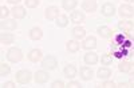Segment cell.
Wrapping results in <instances>:
<instances>
[{"label":"cell","mask_w":134,"mask_h":88,"mask_svg":"<svg viewBox=\"0 0 134 88\" xmlns=\"http://www.w3.org/2000/svg\"><path fill=\"white\" fill-rule=\"evenodd\" d=\"M7 60L9 63H19L23 60V52L18 47H12L7 51Z\"/></svg>","instance_id":"cell-1"},{"label":"cell","mask_w":134,"mask_h":88,"mask_svg":"<svg viewBox=\"0 0 134 88\" xmlns=\"http://www.w3.org/2000/svg\"><path fill=\"white\" fill-rule=\"evenodd\" d=\"M42 68L46 70V71H52L58 67V59L52 56V55H47L46 58L42 59Z\"/></svg>","instance_id":"cell-2"},{"label":"cell","mask_w":134,"mask_h":88,"mask_svg":"<svg viewBox=\"0 0 134 88\" xmlns=\"http://www.w3.org/2000/svg\"><path fill=\"white\" fill-rule=\"evenodd\" d=\"M15 78H16V81L19 84H28L32 79V73L28 70H20L16 72Z\"/></svg>","instance_id":"cell-3"},{"label":"cell","mask_w":134,"mask_h":88,"mask_svg":"<svg viewBox=\"0 0 134 88\" xmlns=\"http://www.w3.org/2000/svg\"><path fill=\"white\" fill-rule=\"evenodd\" d=\"M118 14L122 19H130L134 16V8L130 4H122L118 8Z\"/></svg>","instance_id":"cell-4"},{"label":"cell","mask_w":134,"mask_h":88,"mask_svg":"<svg viewBox=\"0 0 134 88\" xmlns=\"http://www.w3.org/2000/svg\"><path fill=\"white\" fill-rule=\"evenodd\" d=\"M115 12H117V9H115L113 3L107 2V3L102 4V7H100V14H102L105 17H113L115 15Z\"/></svg>","instance_id":"cell-5"},{"label":"cell","mask_w":134,"mask_h":88,"mask_svg":"<svg viewBox=\"0 0 134 88\" xmlns=\"http://www.w3.org/2000/svg\"><path fill=\"white\" fill-rule=\"evenodd\" d=\"M0 28L3 31H15L18 28V21L16 19H3V21H0Z\"/></svg>","instance_id":"cell-6"},{"label":"cell","mask_w":134,"mask_h":88,"mask_svg":"<svg viewBox=\"0 0 134 88\" xmlns=\"http://www.w3.org/2000/svg\"><path fill=\"white\" fill-rule=\"evenodd\" d=\"M59 8L55 7V5H51V7H47L44 9V17L47 20H57L59 17Z\"/></svg>","instance_id":"cell-7"},{"label":"cell","mask_w":134,"mask_h":88,"mask_svg":"<svg viewBox=\"0 0 134 88\" xmlns=\"http://www.w3.org/2000/svg\"><path fill=\"white\" fill-rule=\"evenodd\" d=\"M50 79V75L46 70H42V71H36L35 75H34V80H35L36 84H46Z\"/></svg>","instance_id":"cell-8"},{"label":"cell","mask_w":134,"mask_h":88,"mask_svg":"<svg viewBox=\"0 0 134 88\" xmlns=\"http://www.w3.org/2000/svg\"><path fill=\"white\" fill-rule=\"evenodd\" d=\"M82 48L86 51H93L97 48V37L95 36H87L82 41Z\"/></svg>","instance_id":"cell-9"},{"label":"cell","mask_w":134,"mask_h":88,"mask_svg":"<svg viewBox=\"0 0 134 88\" xmlns=\"http://www.w3.org/2000/svg\"><path fill=\"white\" fill-rule=\"evenodd\" d=\"M11 14H12L14 19L21 20V19H24L27 16V11H26L24 7H21V5H15L12 9H11Z\"/></svg>","instance_id":"cell-10"},{"label":"cell","mask_w":134,"mask_h":88,"mask_svg":"<svg viewBox=\"0 0 134 88\" xmlns=\"http://www.w3.org/2000/svg\"><path fill=\"white\" fill-rule=\"evenodd\" d=\"M27 59H28L31 63H38V61H40V60L43 59V53H42V51H40L39 48H34V49H31V51L28 52Z\"/></svg>","instance_id":"cell-11"},{"label":"cell","mask_w":134,"mask_h":88,"mask_svg":"<svg viewBox=\"0 0 134 88\" xmlns=\"http://www.w3.org/2000/svg\"><path fill=\"white\" fill-rule=\"evenodd\" d=\"M79 76H81L82 80L90 81V80L94 78V71L88 67V65H86V67H82V68L79 70Z\"/></svg>","instance_id":"cell-12"},{"label":"cell","mask_w":134,"mask_h":88,"mask_svg":"<svg viewBox=\"0 0 134 88\" xmlns=\"http://www.w3.org/2000/svg\"><path fill=\"white\" fill-rule=\"evenodd\" d=\"M97 32L99 34V36L103 37V39H110V37L114 36V31L111 29L110 27H107V26H99Z\"/></svg>","instance_id":"cell-13"},{"label":"cell","mask_w":134,"mask_h":88,"mask_svg":"<svg viewBox=\"0 0 134 88\" xmlns=\"http://www.w3.org/2000/svg\"><path fill=\"white\" fill-rule=\"evenodd\" d=\"M98 60H99L98 55L95 52H93V51H88L87 53H85V56H83V61L87 65H95L98 63Z\"/></svg>","instance_id":"cell-14"},{"label":"cell","mask_w":134,"mask_h":88,"mask_svg":"<svg viewBox=\"0 0 134 88\" xmlns=\"http://www.w3.org/2000/svg\"><path fill=\"white\" fill-rule=\"evenodd\" d=\"M81 7H82L83 11H86V12H90V14H91V12H95L97 8H98L95 0H83L82 4H81Z\"/></svg>","instance_id":"cell-15"},{"label":"cell","mask_w":134,"mask_h":88,"mask_svg":"<svg viewBox=\"0 0 134 88\" xmlns=\"http://www.w3.org/2000/svg\"><path fill=\"white\" fill-rule=\"evenodd\" d=\"M85 19H86V16H85V14L82 12V11H72L71 15H70V20L72 21L74 24H81V23H83Z\"/></svg>","instance_id":"cell-16"},{"label":"cell","mask_w":134,"mask_h":88,"mask_svg":"<svg viewBox=\"0 0 134 88\" xmlns=\"http://www.w3.org/2000/svg\"><path fill=\"white\" fill-rule=\"evenodd\" d=\"M76 73H78V71L75 68V65H72V64H67L66 67L63 68V75H64V78H67V79H74L76 76Z\"/></svg>","instance_id":"cell-17"},{"label":"cell","mask_w":134,"mask_h":88,"mask_svg":"<svg viewBox=\"0 0 134 88\" xmlns=\"http://www.w3.org/2000/svg\"><path fill=\"white\" fill-rule=\"evenodd\" d=\"M113 75V71L107 67H100L98 71H97V78L100 79V80H107L110 76Z\"/></svg>","instance_id":"cell-18"},{"label":"cell","mask_w":134,"mask_h":88,"mask_svg":"<svg viewBox=\"0 0 134 88\" xmlns=\"http://www.w3.org/2000/svg\"><path fill=\"white\" fill-rule=\"evenodd\" d=\"M133 28H134V23L130 21V20H122V21L118 23V29L126 32V34H130V32L133 31Z\"/></svg>","instance_id":"cell-19"},{"label":"cell","mask_w":134,"mask_h":88,"mask_svg":"<svg viewBox=\"0 0 134 88\" xmlns=\"http://www.w3.org/2000/svg\"><path fill=\"white\" fill-rule=\"evenodd\" d=\"M66 49L69 51L70 53H76L78 51L81 49V44L78 43L76 39H74V40H69V41L66 43Z\"/></svg>","instance_id":"cell-20"},{"label":"cell","mask_w":134,"mask_h":88,"mask_svg":"<svg viewBox=\"0 0 134 88\" xmlns=\"http://www.w3.org/2000/svg\"><path fill=\"white\" fill-rule=\"evenodd\" d=\"M28 36H30V39L34 40V41L40 40V39L43 37V31H42L39 27H32V28L30 29V32H28Z\"/></svg>","instance_id":"cell-21"},{"label":"cell","mask_w":134,"mask_h":88,"mask_svg":"<svg viewBox=\"0 0 134 88\" xmlns=\"http://www.w3.org/2000/svg\"><path fill=\"white\" fill-rule=\"evenodd\" d=\"M71 34H72L74 39H76V40H82V39H85V36H86V29H85L83 27H81V26H76V27L72 28Z\"/></svg>","instance_id":"cell-22"},{"label":"cell","mask_w":134,"mask_h":88,"mask_svg":"<svg viewBox=\"0 0 134 88\" xmlns=\"http://www.w3.org/2000/svg\"><path fill=\"white\" fill-rule=\"evenodd\" d=\"M15 41V35L11 32H2L0 34V43L2 44H12Z\"/></svg>","instance_id":"cell-23"},{"label":"cell","mask_w":134,"mask_h":88,"mask_svg":"<svg viewBox=\"0 0 134 88\" xmlns=\"http://www.w3.org/2000/svg\"><path fill=\"white\" fill-rule=\"evenodd\" d=\"M78 5V0H62V8L64 11H74Z\"/></svg>","instance_id":"cell-24"},{"label":"cell","mask_w":134,"mask_h":88,"mask_svg":"<svg viewBox=\"0 0 134 88\" xmlns=\"http://www.w3.org/2000/svg\"><path fill=\"white\" fill-rule=\"evenodd\" d=\"M55 24H57L58 28H66L69 26V17L66 15H60L57 20H55Z\"/></svg>","instance_id":"cell-25"},{"label":"cell","mask_w":134,"mask_h":88,"mask_svg":"<svg viewBox=\"0 0 134 88\" xmlns=\"http://www.w3.org/2000/svg\"><path fill=\"white\" fill-rule=\"evenodd\" d=\"M9 73H11V67L7 63L2 61L0 63V76H8Z\"/></svg>","instance_id":"cell-26"},{"label":"cell","mask_w":134,"mask_h":88,"mask_svg":"<svg viewBox=\"0 0 134 88\" xmlns=\"http://www.w3.org/2000/svg\"><path fill=\"white\" fill-rule=\"evenodd\" d=\"M100 63H102L103 65H110V64H113V56L111 55H109V53H105V55H102V58H100Z\"/></svg>","instance_id":"cell-27"},{"label":"cell","mask_w":134,"mask_h":88,"mask_svg":"<svg viewBox=\"0 0 134 88\" xmlns=\"http://www.w3.org/2000/svg\"><path fill=\"white\" fill-rule=\"evenodd\" d=\"M24 4L27 8H36L40 4V0H24Z\"/></svg>","instance_id":"cell-28"},{"label":"cell","mask_w":134,"mask_h":88,"mask_svg":"<svg viewBox=\"0 0 134 88\" xmlns=\"http://www.w3.org/2000/svg\"><path fill=\"white\" fill-rule=\"evenodd\" d=\"M129 63H130V61H121V63L118 64V70H119V72L127 73V70H129Z\"/></svg>","instance_id":"cell-29"},{"label":"cell","mask_w":134,"mask_h":88,"mask_svg":"<svg viewBox=\"0 0 134 88\" xmlns=\"http://www.w3.org/2000/svg\"><path fill=\"white\" fill-rule=\"evenodd\" d=\"M8 15H9V9H8L5 5L0 7V17H2V20H3V19H7Z\"/></svg>","instance_id":"cell-30"},{"label":"cell","mask_w":134,"mask_h":88,"mask_svg":"<svg viewBox=\"0 0 134 88\" xmlns=\"http://www.w3.org/2000/svg\"><path fill=\"white\" fill-rule=\"evenodd\" d=\"M99 87H100V88H115L117 84H115L114 81H111V80H105Z\"/></svg>","instance_id":"cell-31"},{"label":"cell","mask_w":134,"mask_h":88,"mask_svg":"<svg viewBox=\"0 0 134 88\" xmlns=\"http://www.w3.org/2000/svg\"><path fill=\"white\" fill-rule=\"evenodd\" d=\"M81 83L79 81H75V80H71L66 84V88H81Z\"/></svg>","instance_id":"cell-32"},{"label":"cell","mask_w":134,"mask_h":88,"mask_svg":"<svg viewBox=\"0 0 134 88\" xmlns=\"http://www.w3.org/2000/svg\"><path fill=\"white\" fill-rule=\"evenodd\" d=\"M64 87H66V84L62 80H55L51 84V88H64Z\"/></svg>","instance_id":"cell-33"},{"label":"cell","mask_w":134,"mask_h":88,"mask_svg":"<svg viewBox=\"0 0 134 88\" xmlns=\"http://www.w3.org/2000/svg\"><path fill=\"white\" fill-rule=\"evenodd\" d=\"M2 87H3V88H15L16 84H15L14 81H5V83L2 84Z\"/></svg>","instance_id":"cell-34"},{"label":"cell","mask_w":134,"mask_h":88,"mask_svg":"<svg viewBox=\"0 0 134 88\" xmlns=\"http://www.w3.org/2000/svg\"><path fill=\"white\" fill-rule=\"evenodd\" d=\"M127 75H134V61L129 63V70H127Z\"/></svg>","instance_id":"cell-35"},{"label":"cell","mask_w":134,"mask_h":88,"mask_svg":"<svg viewBox=\"0 0 134 88\" xmlns=\"http://www.w3.org/2000/svg\"><path fill=\"white\" fill-rule=\"evenodd\" d=\"M117 87H119V88H127L129 87V83H125V81H121Z\"/></svg>","instance_id":"cell-36"},{"label":"cell","mask_w":134,"mask_h":88,"mask_svg":"<svg viewBox=\"0 0 134 88\" xmlns=\"http://www.w3.org/2000/svg\"><path fill=\"white\" fill-rule=\"evenodd\" d=\"M127 83H129V87L130 88H134V76H133V78H130V80Z\"/></svg>","instance_id":"cell-37"},{"label":"cell","mask_w":134,"mask_h":88,"mask_svg":"<svg viewBox=\"0 0 134 88\" xmlns=\"http://www.w3.org/2000/svg\"><path fill=\"white\" fill-rule=\"evenodd\" d=\"M7 2L9 3V4H14V5H16L18 3H20L21 0H7Z\"/></svg>","instance_id":"cell-38"},{"label":"cell","mask_w":134,"mask_h":88,"mask_svg":"<svg viewBox=\"0 0 134 88\" xmlns=\"http://www.w3.org/2000/svg\"><path fill=\"white\" fill-rule=\"evenodd\" d=\"M125 2H127V3H134V0H125Z\"/></svg>","instance_id":"cell-39"},{"label":"cell","mask_w":134,"mask_h":88,"mask_svg":"<svg viewBox=\"0 0 134 88\" xmlns=\"http://www.w3.org/2000/svg\"><path fill=\"white\" fill-rule=\"evenodd\" d=\"M95 2H97V0H95Z\"/></svg>","instance_id":"cell-40"}]
</instances>
